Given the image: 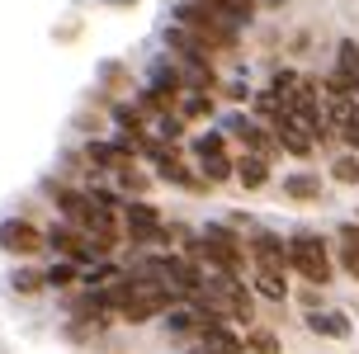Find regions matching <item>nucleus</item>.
Returning a JSON list of instances; mask_svg holds the SVG:
<instances>
[{"mask_svg":"<svg viewBox=\"0 0 359 354\" xmlns=\"http://www.w3.org/2000/svg\"><path fill=\"white\" fill-rule=\"evenodd\" d=\"M48 194H53L57 212H62V217H67L76 231H86V236H95V241H104L109 250L118 246V236H128V231L118 227L114 208H109V203L95 194V189H76V184H48Z\"/></svg>","mask_w":359,"mask_h":354,"instance_id":"nucleus-1","label":"nucleus"},{"mask_svg":"<svg viewBox=\"0 0 359 354\" xmlns=\"http://www.w3.org/2000/svg\"><path fill=\"white\" fill-rule=\"evenodd\" d=\"M175 24L189 29L208 53H232L236 48V24L222 19L217 10H208V5H198V0H180L175 5Z\"/></svg>","mask_w":359,"mask_h":354,"instance_id":"nucleus-2","label":"nucleus"},{"mask_svg":"<svg viewBox=\"0 0 359 354\" xmlns=\"http://www.w3.org/2000/svg\"><path fill=\"white\" fill-rule=\"evenodd\" d=\"M288 255H293V274H303L312 288H326L331 274H336V260H331V246H326L317 231H293L288 236Z\"/></svg>","mask_w":359,"mask_h":354,"instance_id":"nucleus-3","label":"nucleus"},{"mask_svg":"<svg viewBox=\"0 0 359 354\" xmlns=\"http://www.w3.org/2000/svg\"><path fill=\"white\" fill-rule=\"evenodd\" d=\"M48 246H53L57 255H67L72 265H86V269H95V265H104V260H109L104 241H95V236H86V231H76L72 222H53V227H48Z\"/></svg>","mask_w":359,"mask_h":354,"instance_id":"nucleus-4","label":"nucleus"},{"mask_svg":"<svg viewBox=\"0 0 359 354\" xmlns=\"http://www.w3.org/2000/svg\"><path fill=\"white\" fill-rule=\"evenodd\" d=\"M246 250H251V269H255V274L288 279V269H293V255H288V241L279 236V231L255 227V231H251V241H246Z\"/></svg>","mask_w":359,"mask_h":354,"instance_id":"nucleus-5","label":"nucleus"},{"mask_svg":"<svg viewBox=\"0 0 359 354\" xmlns=\"http://www.w3.org/2000/svg\"><path fill=\"white\" fill-rule=\"evenodd\" d=\"M123 231L128 241H137V246H170V227L161 222V212L151 208V203H142V198H128L123 203Z\"/></svg>","mask_w":359,"mask_h":354,"instance_id":"nucleus-6","label":"nucleus"},{"mask_svg":"<svg viewBox=\"0 0 359 354\" xmlns=\"http://www.w3.org/2000/svg\"><path fill=\"white\" fill-rule=\"evenodd\" d=\"M43 246H48V236L38 227H29L24 217H5L0 222V250L5 255H43Z\"/></svg>","mask_w":359,"mask_h":354,"instance_id":"nucleus-7","label":"nucleus"},{"mask_svg":"<svg viewBox=\"0 0 359 354\" xmlns=\"http://www.w3.org/2000/svg\"><path fill=\"white\" fill-rule=\"evenodd\" d=\"M227 137L246 142V151H251V156H265V161L279 151L274 132H269V128H260L255 118H246V114H232V118H227Z\"/></svg>","mask_w":359,"mask_h":354,"instance_id":"nucleus-8","label":"nucleus"},{"mask_svg":"<svg viewBox=\"0 0 359 354\" xmlns=\"http://www.w3.org/2000/svg\"><path fill=\"white\" fill-rule=\"evenodd\" d=\"M269 132H274V142H279V151H288V156H298V161H307L312 151H317V137H312V132H307L293 114H284V118L269 128Z\"/></svg>","mask_w":359,"mask_h":354,"instance_id":"nucleus-9","label":"nucleus"},{"mask_svg":"<svg viewBox=\"0 0 359 354\" xmlns=\"http://www.w3.org/2000/svg\"><path fill=\"white\" fill-rule=\"evenodd\" d=\"M86 156L95 161V165H104V170H114V179L128 175V170H137V151L133 147H123V142L114 137V142H86Z\"/></svg>","mask_w":359,"mask_h":354,"instance_id":"nucleus-10","label":"nucleus"},{"mask_svg":"<svg viewBox=\"0 0 359 354\" xmlns=\"http://www.w3.org/2000/svg\"><path fill=\"white\" fill-rule=\"evenodd\" d=\"M336 265L350 279H359V222H341L336 227Z\"/></svg>","mask_w":359,"mask_h":354,"instance_id":"nucleus-11","label":"nucleus"},{"mask_svg":"<svg viewBox=\"0 0 359 354\" xmlns=\"http://www.w3.org/2000/svg\"><path fill=\"white\" fill-rule=\"evenodd\" d=\"M194 161H198V175L208 179V184H227L236 175V161L227 151H194Z\"/></svg>","mask_w":359,"mask_h":354,"instance_id":"nucleus-12","label":"nucleus"},{"mask_svg":"<svg viewBox=\"0 0 359 354\" xmlns=\"http://www.w3.org/2000/svg\"><path fill=\"white\" fill-rule=\"evenodd\" d=\"M236 184H246V189H265V184H269V161L246 151V156L236 161Z\"/></svg>","mask_w":359,"mask_h":354,"instance_id":"nucleus-13","label":"nucleus"},{"mask_svg":"<svg viewBox=\"0 0 359 354\" xmlns=\"http://www.w3.org/2000/svg\"><path fill=\"white\" fill-rule=\"evenodd\" d=\"M307 326L326 340H345L350 336V317L345 312H307Z\"/></svg>","mask_w":359,"mask_h":354,"instance_id":"nucleus-14","label":"nucleus"},{"mask_svg":"<svg viewBox=\"0 0 359 354\" xmlns=\"http://www.w3.org/2000/svg\"><path fill=\"white\" fill-rule=\"evenodd\" d=\"M284 194H288V198H298V203H312V198H322V179L307 175V170H298V175H288V179H284Z\"/></svg>","mask_w":359,"mask_h":354,"instance_id":"nucleus-15","label":"nucleus"},{"mask_svg":"<svg viewBox=\"0 0 359 354\" xmlns=\"http://www.w3.org/2000/svg\"><path fill=\"white\" fill-rule=\"evenodd\" d=\"M198 5H208V10H217L222 19H232L236 29L251 24V15H255V0H198Z\"/></svg>","mask_w":359,"mask_h":354,"instance_id":"nucleus-16","label":"nucleus"},{"mask_svg":"<svg viewBox=\"0 0 359 354\" xmlns=\"http://www.w3.org/2000/svg\"><path fill=\"white\" fill-rule=\"evenodd\" d=\"M251 283H255V293H260V298H269V302H284L288 298V279H274V274H251Z\"/></svg>","mask_w":359,"mask_h":354,"instance_id":"nucleus-17","label":"nucleus"},{"mask_svg":"<svg viewBox=\"0 0 359 354\" xmlns=\"http://www.w3.org/2000/svg\"><path fill=\"white\" fill-rule=\"evenodd\" d=\"M331 179H336V184H359V156L355 151H345V156L331 161Z\"/></svg>","mask_w":359,"mask_h":354,"instance_id":"nucleus-18","label":"nucleus"},{"mask_svg":"<svg viewBox=\"0 0 359 354\" xmlns=\"http://www.w3.org/2000/svg\"><path fill=\"white\" fill-rule=\"evenodd\" d=\"M246 350L251 354H279V336L269 326H255V331H246Z\"/></svg>","mask_w":359,"mask_h":354,"instance_id":"nucleus-19","label":"nucleus"},{"mask_svg":"<svg viewBox=\"0 0 359 354\" xmlns=\"http://www.w3.org/2000/svg\"><path fill=\"white\" fill-rule=\"evenodd\" d=\"M15 288H19V293H38V288H48V269H24V274H15Z\"/></svg>","mask_w":359,"mask_h":354,"instance_id":"nucleus-20","label":"nucleus"},{"mask_svg":"<svg viewBox=\"0 0 359 354\" xmlns=\"http://www.w3.org/2000/svg\"><path fill=\"white\" fill-rule=\"evenodd\" d=\"M189 151H227V132H198Z\"/></svg>","mask_w":359,"mask_h":354,"instance_id":"nucleus-21","label":"nucleus"},{"mask_svg":"<svg viewBox=\"0 0 359 354\" xmlns=\"http://www.w3.org/2000/svg\"><path fill=\"white\" fill-rule=\"evenodd\" d=\"M67 283H76L72 265H48V288H67Z\"/></svg>","mask_w":359,"mask_h":354,"instance_id":"nucleus-22","label":"nucleus"},{"mask_svg":"<svg viewBox=\"0 0 359 354\" xmlns=\"http://www.w3.org/2000/svg\"><path fill=\"white\" fill-rule=\"evenodd\" d=\"M203 114H213V104H208L203 95H189V100H184V118H203Z\"/></svg>","mask_w":359,"mask_h":354,"instance_id":"nucleus-23","label":"nucleus"},{"mask_svg":"<svg viewBox=\"0 0 359 354\" xmlns=\"http://www.w3.org/2000/svg\"><path fill=\"white\" fill-rule=\"evenodd\" d=\"M341 142H345V147H350V151L359 156V123H350V128H345V132H341Z\"/></svg>","mask_w":359,"mask_h":354,"instance_id":"nucleus-24","label":"nucleus"}]
</instances>
